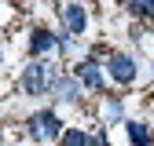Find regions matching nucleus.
<instances>
[{
  "mask_svg": "<svg viewBox=\"0 0 154 146\" xmlns=\"http://www.w3.org/2000/svg\"><path fill=\"white\" fill-rule=\"evenodd\" d=\"M26 132H29L33 142L48 146V142H55V139H63L66 128H63V121H59V113H55V110H37V113L26 117Z\"/></svg>",
  "mask_w": 154,
  "mask_h": 146,
  "instance_id": "f03ea898",
  "label": "nucleus"
},
{
  "mask_svg": "<svg viewBox=\"0 0 154 146\" xmlns=\"http://www.w3.org/2000/svg\"><path fill=\"white\" fill-rule=\"evenodd\" d=\"M59 146H92V132H85V128H66Z\"/></svg>",
  "mask_w": 154,
  "mask_h": 146,
  "instance_id": "1a4fd4ad",
  "label": "nucleus"
},
{
  "mask_svg": "<svg viewBox=\"0 0 154 146\" xmlns=\"http://www.w3.org/2000/svg\"><path fill=\"white\" fill-rule=\"evenodd\" d=\"M125 7H128V15L143 18V22L154 18V0H125Z\"/></svg>",
  "mask_w": 154,
  "mask_h": 146,
  "instance_id": "9d476101",
  "label": "nucleus"
},
{
  "mask_svg": "<svg viewBox=\"0 0 154 146\" xmlns=\"http://www.w3.org/2000/svg\"><path fill=\"white\" fill-rule=\"evenodd\" d=\"M81 95H85L81 80H77L73 73H59V80H55V88H51V99L63 102V106H77V102H81Z\"/></svg>",
  "mask_w": 154,
  "mask_h": 146,
  "instance_id": "39448f33",
  "label": "nucleus"
},
{
  "mask_svg": "<svg viewBox=\"0 0 154 146\" xmlns=\"http://www.w3.org/2000/svg\"><path fill=\"white\" fill-rule=\"evenodd\" d=\"M59 18H63L66 36H81V33L88 29V7L81 4V0H70V4L59 11Z\"/></svg>",
  "mask_w": 154,
  "mask_h": 146,
  "instance_id": "20e7f679",
  "label": "nucleus"
},
{
  "mask_svg": "<svg viewBox=\"0 0 154 146\" xmlns=\"http://www.w3.org/2000/svg\"><path fill=\"white\" fill-rule=\"evenodd\" d=\"M73 77L81 80L85 91H103V88H106V80H103V66L95 62V59H81V62H77V69H73Z\"/></svg>",
  "mask_w": 154,
  "mask_h": 146,
  "instance_id": "423d86ee",
  "label": "nucleus"
},
{
  "mask_svg": "<svg viewBox=\"0 0 154 146\" xmlns=\"http://www.w3.org/2000/svg\"><path fill=\"white\" fill-rule=\"evenodd\" d=\"M92 146H106V128H95L92 132Z\"/></svg>",
  "mask_w": 154,
  "mask_h": 146,
  "instance_id": "f8f14e48",
  "label": "nucleus"
},
{
  "mask_svg": "<svg viewBox=\"0 0 154 146\" xmlns=\"http://www.w3.org/2000/svg\"><path fill=\"white\" fill-rule=\"evenodd\" d=\"M103 121L110 124V121H125V102L121 99H106L103 102Z\"/></svg>",
  "mask_w": 154,
  "mask_h": 146,
  "instance_id": "9b49d317",
  "label": "nucleus"
},
{
  "mask_svg": "<svg viewBox=\"0 0 154 146\" xmlns=\"http://www.w3.org/2000/svg\"><path fill=\"white\" fill-rule=\"evenodd\" d=\"M55 44H59V36H55L51 29H44V26H37L33 33H29V55H33V59H48V55L55 51Z\"/></svg>",
  "mask_w": 154,
  "mask_h": 146,
  "instance_id": "0eeeda50",
  "label": "nucleus"
},
{
  "mask_svg": "<svg viewBox=\"0 0 154 146\" xmlns=\"http://www.w3.org/2000/svg\"><path fill=\"white\" fill-rule=\"evenodd\" d=\"M106 77H110L114 84H121V88L136 84V59L125 55V51H114L110 59H106Z\"/></svg>",
  "mask_w": 154,
  "mask_h": 146,
  "instance_id": "7ed1b4c3",
  "label": "nucleus"
},
{
  "mask_svg": "<svg viewBox=\"0 0 154 146\" xmlns=\"http://www.w3.org/2000/svg\"><path fill=\"white\" fill-rule=\"evenodd\" d=\"M128 142L132 146H154V132L143 121H128Z\"/></svg>",
  "mask_w": 154,
  "mask_h": 146,
  "instance_id": "6e6552de",
  "label": "nucleus"
},
{
  "mask_svg": "<svg viewBox=\"0 0 154 146\" xmlns=\"http://www.w3.org/2000/svg\"><path fill=\"white\" fill-rule=\"evenodd\" d=\"M55 80H59V66L51 59H33L22 73H18V88L26 95H51Z\"/></svg>",
  "mask_w": 154,
  "mask_h": 146,
  "instance_id": "f257e3e1",
  "label": "nucleus"
}]
</instances>
